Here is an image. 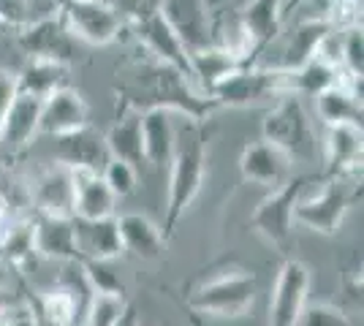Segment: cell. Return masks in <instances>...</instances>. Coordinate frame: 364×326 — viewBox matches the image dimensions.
<instances>
[{"label":"cell","instance_id":"cell-1","mask_svg":"<svg viewBox=\"0 0 364 326\" xmlns=\"http://www.w3.org/2000/svg\"><path fill=\"white\" fill-rule=\"evenodd\" d=\"M114 93H117L120 109H136V112L171 109L198 123H207V117L215 109H220L215 104V98L196 93L191 87V79L182 71L161 60H152L150 55L128 71V79L114 87Z\"/></svg>","mask_w":364,"mask_h":326},{"label":"cell","instance_id":"cell-2","mask_svg":"<svg viewBox=\"0 0 364 326\" xmlns=\"http://www.w3.org/2000/svg\"><path fill=\"white\" fill-rule=\"evenodd\" d=\"M168 199H166V220H164V239L174 237L180 220L198 199L204 177H207V128L198 120L177 134V147L168 161Z\"/></svg>","mask_w":364,"mask_h":326},{"label":"cell","instance_id":"cell-3","mask_svg":"<svg viewBox=\"0 0 364 326\" xmlns=\"http://www.w3.org/2000/svg\"><path fill=\"white\" fill-rule=\"evenodd\" d=\"M261 131H264V139L272 141L274 147H280L294 163H302V166L318 163L321 147L316 139L313 120L302 104V95H280L274 101V107L267 112Z\"/></svg>","mask_w":364,"mask_h":326},{"label":"cell","instance_id":"cell-4","mask_svg":"<svg viewBox=\"0 0 364 326\" xmlns=\"http://www.w3.org/2000/svg\"><path fill=\"white\" fill-rule=\"evenodd\" d=\"M258 283L247 269H223L198 283L188 296V308L201 318H242L253 308Z\"/></svg>","mask_w":364,"mask_h":326},{"label":"cell","instance_id":"cell-5","mask_svg":"<svg viewBox=\"0 0 364 326\" xmlns=\"http://www.w3.org/2000/svg\"><path fill=\"white\" fill-rule=\"evenodd\" d=\"M334 31L337 28L329 19L299 14L291 28L283 25L277 38L261 52V58L253 65H264V68H274V71H296L318 52L323 38Z\"/></svg>","mask_w":364,"mask_h":326},{"label":"cell","instance_id":"cell-6","mask_svg":"<svg viewBox=\"0 0 364 326\" xmlns=\"http://www.w3.org/2000/svg\"><path fill=\"white\" fill-rule=\"evenodd\" d=\"M359 196H362V188L350 190L346 177H326L316 193L304 190L296 199L294 223H299L316 234H323V237H334L348 215L350 204Z\"/></svg>","mask_w":364,"mask_h":326},{"label":"cell","instance_id":"cell-7","mask_svg":"<svg viewBox=\"0 0 364 326\" xmlns=\"http://www.w3.org/2000/svg\"><path fill=\"white\" fill-rule=\"evenodd\" d=\"M283 93H291L289 71H274V68H264V65H242L240 71L218 82L210 98H215L218 107L242 109L272 104Z\"/></svg>","mask_w":364,"mask_h":326},{"label":"cell","instance_id":"cell-8","mask_svg":"<svg viewBox=\"0 0 364 326\" xmlns=\"http://www.w3.org/2000/svg\"><path fill=\"white\" fill-rule=\"evenodd\" d=\"M310 183H313V177H291L280 188H272V193L267 199H261L250 215V226L277 250H286L291 245L294 207Z\"/></svg>","mask_w":364,"mask_h":326},{"label":"cell","instance_id":"cell-9","mask_svg":"<svg viewBox=\"0 0 364 326\" xmlns=\"http://www.w3.org/2000/svg\"><path fill=\"white\" fill-rule=\"evenodd\" d=\"M16 41L31 60H52L71 65L79 58V38L71 33L65 16L58 9L52 14L31 22V25H25V28H19Z\"/></svg>","mask_w":364,"mask_h":326},{"label":"cell","instance_id":"cell-10","mask_svg":"<svg viewBox=\"0 0 364 326\" xmlns=\"http://www.w3.org/2000/svg\"><path fill=\"white\" fill-rule=\"evenodd\" d=\"M68 28L79 41L92 47H107L122 33V16L107 0H55Z\"/></svg>","mask_w":364,"mask_h":326},{"label":"cell","instance_id":"cell-11","mask_svg":"<svg viewBox=\"0 0 364 326\" xmlns=\"http://www.w3.org/2000/svg\"><path fill=\"white\" fill-rule=\"evenodd\" d=\"M310 291V269L299 259L283 261L274 280L272 299H269V324L267 326H296L307 305Z\"/></svg>","mask_w":364,"mask_h":326},{"label":"cell","instance_id":"cell-12","mask_svg":"<svg viewBox=\"0 0 364 326\" xmlns=\"http://www.w3.org/2000/svg\"><path fill=\"white\" fill-rule=\"evenodd\" d=\"M210 11L213 9L207 0H164L161 3V16L177 33L188 55L213 44V14Z\"/></svg>","mask_w":364,"mask_h":326},{"label":"cell","instance_id":"cell-13","mask_svg":"<svg viewBox=\"0 0 364 326\" xmlns=\"http://www.w3.org/2000/svg\"><path fill=\"white\" fill-rule=\"evenodd\" d=\"M41 101L44 98H38V95L19 93V90L14 93L11 104L3 114V123H0V158L3 161H11L22 150H28L33 136L38 134Z\"/></svg>","mask_w":364,"mask_h":326},{"label":"cell","instance_id":"cell-14","mask_svg":"<svg viewBox=\"0 0 364 326\" xmlns=\"http://www.w3.org/2000/svg\"><path fill=\"white\" fill-rule=\"evenodd\" d=\"M134 38L139 41V47L144 55H150L152 60H161L166 65H174L177 71H182L185 77L191 79V60H188V52L182 47V41L177 38V33L168 28V22L158 14H150L139 22L128 25ZM193 82V79H191Z\"/></svg>","mask_w":364,"mask_h":326},{"label":"cell","instance_id":"cell-15","mask_svg":"<svg viewBox=\"0 0 364 326\" xmlns=\"http://www.w3.org/2000/svg\"><path fill=\"white\" fill-rule=\"evenodd\" d=\"M237 19L247 41V65H253L261 58V52L272 44L286 25L280 0H247L237 11Z\"/></svg>","mask_w":364,"mask_h":326},{"label":"cell","instance_id":"cell-16","mask_svg":"<svg viewBox=\"0 0 364 326\" xmlns=\"http://www.w3.org/2000/svg\"><path fill=\"white\" fill-rule=\"evenodd\" d=\"M90 123V107L79 90L63 85L41 101V117H38V134L46 136H63L76 128Z\"/></svg>","mask_w":364,"mask_h":326},{"label":"cell","instance_id":"cell-17","mask_svg":"<svg viewBox=\"0 0 364 326\" xmlns=\"http://www.w3.org/2000/svg\"><path fill=\"white\" fill-rule=\"evenodd\" d=\"M31 199L38 215L74 217V174L55 161V166L38 171L31 183Z\"/></svg>","mask_w":364,"mask_h":326},{"label":"cell","instance_id":"cell-18","mask_svg":"<svg viewBox=\"0 0 364 326\" xmlns=\"http://www.w3.org/2000/svg\"><path fill=\"white\" fill-rule=\"evenodd\" d=\"M240 171L247 183L264 188H280L294 177V161L272 141H250L240 156Z\"/></svg>","mask_w":364,"mask_h":326},{"label":"cell","instance_id":"cell-19","mask_svg":"<svg viewBox=\"0 0 364 326\" xmlns=\"http://www.w3.org/2000/svg\"><path fill=\"white\" fill-rule=\"evenodd\" d=\"M55 161L68 169H92L101 171L109 161V150L104 134H98L90 123L76 128L71 134L55 136Z\"/></svg>","mask_w":364,"mask_h":326},{"label":"cell","instance_id":"cell-20","mask_svg":"<svg viewBox=\"0 0 364 326\" xmlns=\"http://www.w3.org/2000/svg\"><path fill=\"white\" fill-rule=\"evenodd\" d=\"M87 288V283H68L63 280L52 288L36 291L31 302V310L36 324L41 321L44 326H76L79 313H82V291Z\"/></svg>","mask_w":364,"mask_h":326},{"label":"cell","instance_id":"cell-21","mask_svg":"<svg viewBox=\"0 0 364 326\" xmlns=\"http://www.w3.org/2000/svg\"><path fill=\"white\" fill-rule=\"evenodd\" d=\"M74 242L79 261H112L122 253V239L117 232V217L82 220L74 217Z\"/></svg>","mask_w":364,"mask_h":326},{"label":"cell","instance_id":"cell-22","mask_svg":"<svg viewBox=\"0 0 364 326\" xmlns=\"http://www.w3.org/2000/svg\"><path fill=\"white\" fill-rule=\"evenodd\" d=\"M362 125H326V139H323L326 177L356 174L362 169Z\"/></svg>","mask_w":364,"mask_h":326},{"label":"cell","instance_id":"cell-23","mask_svg":"<svg viewBox=\"0 0 364 326\" xmlns=\"http://www.w3.org/2000/svg\"><path fill=\"white\" fill-rule=\"evenodd\" d=\"M316 114L323 125H362V79H343L316 95Z\"/></svg>","mask_w":364,"mask_h":326},{"label":"cell","instance_id":"cell-24","mask_svg":"<svg viewBox=\"0 0 364 326\" xmlns=\"http://www.w3.org/2000/svg\"><path fill=\"white\" fill-rule=\"evenodd\" d=\"M71 174H74V217L82 220L114 217L117 196L109 190L101 171L71 169Z\"/></svg>","mask_w":364,"mask_h":326},{"label":"cell","instance_id":"cell-25","mask_svg":"<svg viewBox=\"0 0 364 326\" xmlns=\"http://www.w3.org/2000/svg\"><path fill=\"white\" fill-rule=\"evenodd\" d=\"M141 144H144V163L168 166L177 147V125L171 109H147L141 112Z\"/></svg>","mask_w":364,"mask_h":326},{"label":"cell","instance_id":"cell-26","mask_svg":"<svg viewBox=\"0 0 364 326\" xmlns=\"http://www.w3.org/2000/svg\"><path fill=\"white\" fill-rule=\"evenodd\" d=\"M33 248L41 259L79 261L74 242V217L41 215L33 223Z\"/></svg>","mask_w":364,"mask_h":326},{"label":"cell","instance_id":"cell-27","mask_svg":"<svg viewBox=\"0 0 364 326\" xmlns=\"http://www.w3.org/2000/svg\"><path fill=\"white\" fill-rule=\"evenodd\" d=\"M188 60H191V79L201 87L204 95H210L218 82H223L228 74L240 71L245 65L242 58H237L234 52H228L223 47H215V44L198 49V52H191Z\"/></svg>","mask_w":364,"mask_h":326},{"label":"cell","instance_id":"cell-28","mask_svg":"<svg viewBox=\"0 0 364 326\" xmlns=\"http://www.w3.org/2000/svg\"><path fill=\"white\" fill-rule=\"evenodd\" d=\"M107 150L109 158L125 161L131 166L144 163V144H141V112L136 109H120L114 125L107 131Z\"/></svg>","mask_w":364,"mask_h":326},{"label":"cell","instance_id":"cell-29","mask_svg":"<svg viewBox=\"0 0 364 326\" xmlns=\"http://www.w3.org/2000/svg\"><path fill=\"white\" fill-rule=\"evenodd\" d=\"M117 232L122 239V250H131L134 256L144 259V261H155L164 256L166 239L147 215H139V212L120 215L117 217Z\"/></svg>","mask_w":364,"mask_h":326},{"label":"cell","instance_id":"cell-30","mask_svg":"<svg viewBox=\"0 0 364 326\" xmlns=\"http://www.w3.org/2000/svg\"><path fill=\"white\" fill-rule=\"evenodd\" d=\"M343 79H346L343 68H340L337 63L326 60L321 52H316L310 60L304 63L302 68H296V71H289V87H291V93L310 95V98H316L321 90L332 87V85L343 82Z\"/></svg>","mask_w":364,"mask_h":326},{"label":"cell","instance_id":"cell-31","mask_svg":"<svg viewBox=\"0 0 364 326\" xmlns=\"http://www.w3.org/2000/svg\"><path fill=\"white\" fill-rule=\"evenodd\" d=\"M68 79V65L52 60H31L16 74V90L46 98L52 90H58Z\"/></svg>","mask_w":364,"mask_h":326},{"label":"cell","instance_id":"cell-32","mask_svg":"<svg viewBox=\"0 0 364 326\" xmlns=\"http://www.w3.org/2000/svg\"><path fill=\"white\" fill-rule=\"evenodd\" d=\"M33 256V223H14L6 239L0 242V261L11 269H25Z\"/></svg>","mask_w":364,"mask_h":326},{"label":"cell","instance_id":"cell-33","mask_svg":"<svg viewBox=\"0 0 364 326\" xmlns=\"http://www.w3.org/2000/svg\"><path fill=\"white\" fill-rule=\"evenodd\" d=\"M55 9V0H0V22L19 31L36 19L52 14Z\"/></svg>","mask_w":364,"mask_h":326},{"label":"cell","instance_id":"cell-34","mask_svg":"<svg viewBox=\"0 0 364 326\" xmlns=\"http://www.w3.org/2000/svg\"><path fill=\"white\" fill-rule=\"evenodd\" d=\"M337 60L340 68L348 79L364 77V36L362 25H350L343 28V36L337 41Z\"/></svg>","mask_w":364,"mask_h":326},{"label":"cell","instance_id":"cell-35","mask_svg":"<svg viewBox=\"0 0 364 326\" xmlns=\"http://www.w3.org/2000/svg\"><path fill=\"white\" fill-rule=\"evenodd\" d=\"M128 305L122 294H90L85 308V326H117Z\"/></svg>","mask_w":364,"mask_h":326},{"label":"cell","instance_id":"cell-36","mask_svg":"<svg viewBox=\"0 0 364 326\" xmlns=\"http://www.w3.org/2000/svg\"><path fill=\"white\" fill-rule=\"evenodd\" d=\"M82 278L87 283L90 294H125L120 278L107 266V261H79Z\"/></svg>","mask_w":364,"mask_h":326},{"label":"cell","instance_id":"cell-37","mask_svg":"<svg viewBox=\"0 0 364 326\" xmlns=\"http://www.w3.org/2000/svg\"><path fill=\"white\" fill-rule=\"evenodd\" d=\"M101 177L109 185V190L117 196V199H125L136 190V166L125 163V161H117V158H109L101 169Z\"/></svg>","mask_w":364,"mask_h":326},{"label":"cell","instance_id":"cell-38","mask_svg":"<svg viewBox=\"0 0 364 326\" xmlns=\"http://www.w3.org/2000/svg\"><path fill=\"white\" fill-rule=\"evenodd\" d=\"M296 326H350V318L343 308H337L332 302H313V305H304Z\"/></svg>","mask_w":364,"mask_h":326},{"label":"cell","instance_id":"cell-39","mask_svg":"<svg viewBox=\"0 0 364 326\" xmlns=\"http://www.w3.org/2000/svg\"><path fill=\"white\" fill-rule=\"evenodd\" d=\"M31 310V299L22 294V291H16L11 286H3L0 283V324H6V321H14L19 315H28Z\"/></svg>","mask_w":364,"mask_h":326},{"label":"cell","instance_id":"cell-40","mask_svg":"<svg viewBox=\"0 0 364 326\" xmlns=\"http://www.w3.org/2000/svg\"><path fill=\"white\" fill-rule=\"evenodd\" d=\"M161 3L164 0H117V14L122 16V22L128 19V25L131 22H139V19H144V16L150 14H158L161 11Z\"/></svg>","mask_w":364,"mask_h":326},{"label":"cell","instance_id":"cell-41","mask_svg":"<svg viewBox=\"0 0 364 326\" xmlns=\"http://www.w3.org/2000/svg\"><path fill=\"white\" fill-rule=\"evenodd\" d=\"M14 93H16V74L0 68V123H3V114H6V109L11 104Z\"/></svg>","mask_w":364,"mask_h":326},{"label":"cell","instance_id":"cell-42","mask_svg":"<svg viewBox=\"0 0 364 326\" xmlns=\"http://www.w3.org/2000/svg\"><path fill=\"white\" fill-rule=\"evenodd\" d=\"M0 326H38V324H36V315L28 313V315H19L14 321H6V324H0Z\"/></svg>","mask_w":364,"mask_h":326},{"label":"cell","instance_id":"cell-43","mask_svg":"<svg viewBox=\"0 0 364 326\" xmlns=\"http://www.w3.org/2000/svg\"><path fill=\"white\" fill-rule=\"evenodd\" d=\"M117 326H139V315H136V310H134V308H128V310H125V315L120 318V324H117Z\"/></svg>","mask_w":364,"mask_h":326},{"label":"cell","instance_id":"cell-44","mask_svg":"<svg viewBox=\"0 0 364 326\" xmlns=\"http://www.w3.org/2000/svg\"><path fill=\"white\" fill-rule=\"evenodd\" d=\"M11 226H14V220H11V215H0V242L6 239V234L11 232Z\"/></svg>","mask_w":364,"mask_h":326},{"label":"cell","instance_id":"cell-45","mask_svg":"<svg viewBox=\"0 0 364 326\" xmlns=\"http://www.w3.org/2000/svg\"><path fill=\"white\" fill-rule=\"evenodd\" d=\"M191 324L193 326H210L207 324V318H201V315H191Z\"/></svg>","mask_w":364,"mask_h":326},{"label":"cell","instance_id":"cell-46","mask_svg":"<svg viewBox=\"0 0 364 326\" xmlns=\"http://www.w3.org/2000/svg\"><path fill=\"white\" fill-rule=\"evenodd\" d=\"M207 3H210V9H215V6H218V3H220V0H207Z\"/></svg>","mask_w":364,"mask_h":326},{"label":"cell","instance_id":"cell-47","mask_svg":"<svg viewBox=\"0 0 364 326\" xmlns=\"http://www.w3.org/2000/svg\"><path fill=\"white\" fill-rule=\"evenodd\" d=\"M0 25H3V22H0Z\"/></svg>","mask_w":364,"mask_h":326}]
</instances>
